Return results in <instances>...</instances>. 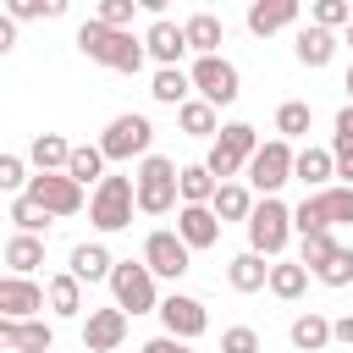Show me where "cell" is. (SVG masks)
<instances>
[{"mask_svg": "<svg viewBox=\"0 0 353 353\" xmlns=\"http://www.w3.org/2000/svg\"><path fill=\"white\" fill-rule=\"evenodd\" d=\"M77 50H83L88 61L110 66V72H127V77H138V72H143V61H149L143 39H132V33H116V28L94 22V17L77 28Z\"/></svg>", "mask_w": 353, "mask_h": 353, "instance_id": "1", "label": "cell"}, {"mask_svg": "<svg viewBox=\"0 0 353 353\" xmlns=\"http://www.w3.org/2000/svg\"><path fill=\"white\" fill-rule=\"evenodd\" d=\"M138 210L143 215H171V210H182L176 199H182V165L176 160H165V154H149V160H138Z\"/></svg>", "mask_w": 353, "mask_h": 353, "instance_id": "2", "label": "cell"}, {"mask_svg": "<svg viewBox=\"0 0 353 353\" xmlns=\"http://www.w3.org/2000/svg\"><path fill=\"white\" fill-rule=\"evenodd\" d=\"M331 226H353V188L347 182H331L325 193H309L292 210V232L298 237H314V232H331Z\"/></svg>", "mask_w": 353, "mask_h": 353, "instance_id": "3", "label": "cell"}, {"mask_svg": "<svg viewBox=\"0 0 353 353\" xmlns=\"http://www.w3.org/2000/svg\"><path fill=\"white\" fill-rule=\"evenodd\" d=\"M259 154V132L248 127V121H226L221 127V138L210 143V154H204V165H210V176L215 182H237V171H248V160Z\"/></svg>", "mask_w": 353, "mask_h": 353, "instance_id": "4", "label": "cell"}, {"mask_svg": "<svg viewBox=\"0 0 353 353\" xmlns=\"http://www.w3.org/2000/svg\"><path fill=\"white\" fill-rule=\"evenodd\" d=\"M132 210H138V182L132 176H105L88 193V221L99 232H127L132 226Z\"/></svg>", "mask_w": 353, "mask_h": 353, "instance_id": "5", "label": "cell"}, {"mask_svg": "<svg viewBox=\"0 0 353 353\" xmlns=\"http://www.w3.org/2000/svg\"><path fill=\"white\" fill-rule=\"evenodd\" d=\"M110 298L127 314H160V292H154V270L143 259H116L110 270Z\"/></svg>", "mask_w": 353, "mask_h": 353, "instance_id": "6", "label": "cell"}, {"mask_svg": "<svg viewBox=\"0 0 353 353\" xmlns=\"http://www.w3.org/2000/svg\"><path fill=\"white\" fill-rule=\"evenodd\" d=\"M292 165H298V149H292L287 138H265L243 176H248V188H254L259 199H276V188L292 182Z\"/></svg>", "mask_w": 353, "mask_h": 353, "instance_id": "7", "label": "cell"}, {"mask_svg": "<svg viewBox=\"0 0 353 353\" xmlns=\"http://www.w3.org/2000/svg\"><path fill=\"white\" fill-rule=\"evenodd\" d=\"M287 237H292V204H281V199H259L254 215H248V248L265 254V259H281Z\"/></svg>", "mask_w": 353, "mask_h": 353, "instance_id": "8", "label": "cell"}, {"mask_svg": "<svg viewBox=\"0 0 353 353\" xmlns=\"http://www.w3.org/2000/svg\"><path fill=\"white\" fill-rule=\"evenodd\" d=\"M99 149H105V160H149L154 154V127H149V116H116L105 132H99Z\"/></svg>", "mask_w": 353, "mask_h": 353, "instance_id": "9", "label": "cell"}, {"mask_svg": "<svg viewBox=\"0 0 353 353\" xmlns=\"http://www.w3.org/2000/svg\"><path fill=\"white\" fill-rule=\"evenodd\" d=\"M28 199L50 215V221H66V215H77L88 199H83V182H72L66 171H50V176H33L28 182Z\"/></svg>", "mask_w": 353, "mask_h": 353, "instance_id": "10", "label": "cell"}, {"mask_svg": "<svg viewBox=\"0 0 353 353\" xmlns=\"http://www.w3.org/2000/svg\"><path fill=\"white\" fill-rule=\"evenodd\" d=\"M143 265L154 270V281H182L188 270H193V248L176 237V232H149L143 237Z\"/></svg>", "mask_w": 353, "mask_h": 353, "instance_id": "11", "label": "cell"}, {"mask_svg": "<svg viewBox=\"0 0 353 353\" xmlns=\"http://www.w3.org/2000/svg\"><path fill=\"white\" fill-rule=\"evenodd\" d=\"M193 88H199V99H210L221 110V105H232L243 94V77H237V66L226 55H199L193 61Z\"/></svg>", "mask_w": 353, "mask_h": 353, "instance_id": "12", "label": "cell"}, {"mask_svg": "<svg viewBox=\"0 0 353 353\" xmlns=\"http://www.w3.org/2000/svg\"><path fill=\"white\" fill-rule=\"evenodd\" d=\"M160 325L176 342H199L210 331V309L199 298H188V292H171V298H160Z\"/></svg>", "mask_w": 353, "mask_h": 353, "instance_id": "13", "label": "cell"}, {"mask_svg": "<svg viewBox=\"0 0 353 353\" xmlns=\"http://www.w3.org/2000/svg\"><path fill=\"white\" fill-rule=\"evenodd\" d=\"M50 303V287L33 276H0V320H39Z\"/></svg>", "mask_w": 353, "mask_h": 353, "instance_id": "14", "label": "cell"}, {"mask_svg": "<svg viewBox=\"0 0 353 353\" xmlns=\"http://www.w3.org/2000/svg\"><path fill=\"white\" fill-rule=\"evenodd\" d=\"M127 342V309H88V320H83V347L88 353H116Z\"/></svg>", "mask_w": 353, "mask_h": 353, "instance_id": "15", "label": "cell"}, {"mask_svg": "<svg viewBox=\"0 0 353 353\" xmlns=\"http://www.w3.org/2000/svg\"><path fill=\"white\" fill-rule=\"evenodd\" d=\"M0 347L6 353H50L55 347V325L39 320H0Z\"/></svg>", "mask_w": 353, "mask_h": 353, "instance_id": "16", "label": "cell"}, {"mask_svg": "<svg viewBox=\"0 0 353 353\" xmlns=\"http://www.w3.org/2000/svg\"><path fill=\"white\" fill-rule=\"evenodd\" d=\"M176 237L199 254V248H215L221 243V221H215V210L210 204H182L176 210Z\"/></svg>", "mask_w": 353, "mask_h": 353, "instance_id": "17", "label": "cell"}, {"mask_svg": "<svg viewBox=\"0 0 353 353\" xmlns=\"http://www.w3.org/2000/svg\"><path fill=\"white\" fill-rule=\"evenodd\" d=\"M336 33H325V28H314V22H303L298 33H292V55H298V66H309V72H320V66H331V55H336Z\"/></svg>", "mask_w": 353, "mask_h": 353, "instance_id": "18", "label": "cell"}, {"mask_svg": "<svg viewBox=\"0 0 353 353\" xmlns=\"http://www.w3.org/2000/svg\"><path fill=\"white\" fill-rule=\"evenodd\" d=\"M143 50H149L160 66H176V61L188 55V33H182V22L154 17V22H149V33H143Z\"/></svg>", "mask_w": 353, "mask_h": 353, "instance_id": "19", "label": "cell"}, {"mask_svg": "<svg viewBox=\"0 0 353 353\" xmlns=\"http://www.w3.org/2000/svg\"><path fill=\"white\" fill-rule=\"evenodd\" d=\"M243 22H248V33L270 39V33H281V28H292V22H298V0H254Z\"/></svg>", "mask_w": 353, "mask_h": 353, "instance_id": "20", "label": "cell"}, {"mask_svg": "<svg viewBox=\"0 0 353 353\" xmlns=\"http://www.w3.org/2000/svg\"><path fill=\"white\" fill-rule=\"evenodd\" d=\"M331 176H336V154L331 149H298V165H292V182H303L309 193H325L331 188Z\"/></svg>", "mask_w": 353, "mask_h": 353, "instance_id": "21", "label": "cell"}, {"mask_svg": "<svg viewBox=\"0 0 353 353\" xmlns=\"http://www.w3.org/2000/svg\"><path fill=\"white\" fill-rule=\"evenodd\" d=\"M182 33H188V50L193 55H221V44H226V22L215 11H193L182 22Z\"/></svg>", "mask_w": 353, "mask_h": 353, "instance_id": "22", "label": "cell"}, {"mask_svg": "<svg viewBox=\"0 0 353 353\" xmlns=\"http://www.w3.org/2000/svg\"><path fill=\"white\" fill-rule=\"evenodd\" d=\"M72 149H77V143H66L61 132H39V138L28 143V160H33L39 176H50V171H66V165H72Z\"/></svg>", "mask_w": 353, "mask_h": 353, "instance_id": "23", "label": "cell"}, {"mask_svg": "<svg viewBox=\"0 0 353 353\" xmlns=\"http://www.w3.org/2000/svg\"><path fill=\"white\" fill-rule=\"evenodd\" d=\"M66 270H72L77 281H110L116 259H110V248H105V243H77V248H72V259H66Z\"/></svg>", "mask_w": 353, "mask_h": 353, "instance_id": "24", "label": "cell"}, {"mask_svg": "<svg viewBox=\"0 0 353 353\" xmlns=\"http://www.w3.org/2000/svg\"><path fill=\"white\" fill-rule=\"evenodd\" d=\"M149 99H154V105H176V110H182V105L193 99V72H182V66H160V72H154V83H149Z\"/></svg>", "mask_w": 353, "mask_h": 353, "instance_id": "25", "label": "cell"}, {"mask_svg": "<svg viewBox=\"0 0 353 353\" xmlns=\"http://www.w3.org/2000/svg\"><path fill=\"white\" fill-rule=\"evenodd\" d=\"M226 281H232L237 292H259V287H270V265H265V254H254V248L232 254V265H226Z\"/></svg>", "mask_w": 353, "mask_h": 353, "instance_id": "26", "label": "cell"}, {"mask_svg": "<svg viewBox=\"0 0 353 353\" xmlns=\"http://www.w3.org/2000/svg\"><path fill=\"white\" fill-rule=\"evenodd\" d=\"M254 204H259V199H254V188H243V182H221V193H215V204H210V210H215V221H221V226H226V221H243V226H248Z\"/></svg>", "mask_w": 353, "mask_h": 353, "instance_id": "27", "label": "cell"}, {"mask_svg": "<svg viewBox=\"0 0 353 353\" xmlns=\"http://www.w3.org/2000/svg\"><path fill=\"white\" fill-rule=\"evenodd\" d=\"M287 336H292L298 353H320V347H331V320H325L320 309H309V314H298V320L287 325Z\"/></svg>", "mask_w": 353, "mask_h": 353, "instance_id": "28", "label": "cell"}, {"mask_svg": "<svg viewBox=\"0 0 353 353\" xmlns=\"http://www.w3.org/2000/svg\"><path fill=\"white\" fill-rule=\"evenodd\" d=\"M176 121H182L188 138H210V143L221 138V110H215L210 99H188V105L176 110Z\"/></svg>", "mask_w": 353, "mask_h": 353, "instance_id": "29", "label": "cell"}, {"mask_svg": "<svg viewBox=\"0 0 353 353\" xmlns=\"http://www.w3.org/2000/svg\"><path fill=\"white\" fill-rule=\"evenodd\" d=\"M6 265H11V276H33L44 265V237H28V232L6 237Z\"/></svg>", "mask_w": 353, "mask_h": 353, "instance_id": "30", "label": "cell"}, {"mask_svg": "<svg viewBox=\"0 0 353 353\" xmlns=\"http://www.w3.org/2000/svg\"><path fill=\"white\" fill-rule=\"evenodd\" d=\"M270 292H276L281 303H298V298L309 292V270H303L298 259H276V265H270Z\"/></svg>", "mask_w": 353, "mask_h": 353, "instance_id": "31", "label": "cell"}, {"mask_svg": "<svg viewBox=\"0 0 353 353\" xmlns=\"http://www.w3.org/2000/svg\"><path fill=\"white\" fill-rule=\"evenodd\" d=\"M44 287H50V314H61V320H72V314H83V281H77L72 270H61V276H50Z\"/></svg>", "mask_w": 353, "mask_h": 353, "instance_id": "32", "label": "cell"}, {"mask_svg": "<svg viewBox=\"0 0 353 353\" xmlns=\"http://www.w3.org/2000/svg\"><path fill=\"white\" fill-rule=\"evenodd\" d=\"M66 176H72V182H83V188H99V182H105V149H99V143H77V149H72Z\"/></svg>", "mask_w": 353, "mask_h": 353, "instance_id": "33", "label": "cell"}, {"mask_svg": "<svg viewBox=\"0 0 353 353\" xmlns=\"http://www.w3.org/2000/svg\"><path fill=\"white\" fill-rule=\"evenodd\" d=\"M215 193H221V182L210 176L204 160L199 165H182V204H215Z\"/></svg>", "mask_w": 353, "mask_h": 353, "instance_id": "34", "label": "cell"}, {"mask_svg": "<svg viewBox=\"0 0 353 353\" xmlns=\"http://www.w3.org/2000/svg\"><path fill=\"white\" fill-rule=\"evenodd\" d=\"M309 121H314V110H309L303 99H281V105H276V138H287V143H292V138H303V132H309Z\"/></svg>", "mask_w": 353, "mask_h": 353, "instance_id": "35", "label": "cell"}, {"mask_svg": "<svg viewBox=\"0 0 353 353\" xmlns=\"http://www.w3.org/2000/svg\"><path fill=\"white\" fill-rule=\"evenodd\" d=\"M336 248H342V243H336L331 232H314V237H303V243H298V265L314 276V270H325V265L336 259Z\"/></svg>", "mask_w": 353, "mask_h": 353, "instance_id": "36", "label": "cell"}, {"mask_svg": "<svg viewBox=\"0 0 353 353\" xmlns=\"http://www.w3.org/2000/svg\"><path fill=\"white\" fill-rule=\"evenodd\" d=\"M309 22H314V28H325V33L353 28V6H347V0H314V6H309Z\"/></svg>", "mask_w": 353, "mask_h": 353, "instance_id": "37", "label": "cell"}, {"mask_svg": "<svg viewBox=\"0 0 353 353\" xmlns=\"http://www.w3.org/2000/svg\"><path fill=\"white\" fill-rule=\"evenodd\" d=\"M143 0H99V11H94V22H105V28H116V33H127L132 28V11H138Z\"/></svg>", "mask_w": 353, "mask_h": 353, "instance_id": "38", "label": "cell"}, {"mask_svg": "<svg viewBox=\"0 0 353 353\" xmlns=\"http://www.w3.org/2000/svg\"><path fill=\"white\" fill-rule=\"evenodd\" d=\"M11 221H17V232H28V237H39V232L50 226V215H44L28 193H22V199H11Z\"/></svg>", "mask_w": 353, "mask_h": 353, "instance_id": "39", "label": "cell"}, {"mask_svg": "<svg viewBox=\"0 0 353 353\" xmlns=\"http://www.w3.org/2000/svg\"><path fill=\"white\" fill-rule=\"evenodd\" d=\"M28 182H33V176H28V160H22V154H0V188L22 199V193H28Z\"/></svg>", "mask_w": 353, "mask_h": 353, "instance_id": "40", "label": "cell"}, {"mask_svg": "<svg viewBox=\"0 0 353 353\" xmlns=\"http://www.w3.org/2000/svg\"><path fill=\"white\" fill-rule=\"evenodd\" d=\"M28 17H66V0H11V22Z\"/></svg>", "mask_w": 353, "mask_h": 353, "instance_id": "41", "label": "cell"}, {"mask_svg": "<svg viewBox=\"0 0 353 353\" xmlns=\"http://www.w3.org/2000/svg\"><path fill=\"white\" fill-rule=\"evenodd\" d=\"M325 287H353V248H336V259L325 265V270H314Z\"/></svg>", "mask_w": 353, "mask_h": 353, "instance_id": "42", "label": "cell"}, {"mask_svg": "<svg viewBox=\"0 0 353 353\" xmlns=\"http://www.w3.org/2000/svg\"><path fill=\"white\" fill-rule=\"evenodd\" d=\"M221 353H259V331L254 325H226L221 331Z\"/></svg>", "mask_w": 353, "mask_h": 353, "instance_id": "43", "label": "cell"}, {"mask_svg": "<svg viewBox=\"0 0 353 353\" xmlns=\"http://www.w3.org/2000/svg\"><path fill=\"white\" fill-rule=\"evenodd\" d=\"M331 154H336V176L353 188V138H342V132H331Z\"/></svg>", "mask_w": 353, "mask_h": 353, "instance_id": "44", "label": "cell"}, {"mask_svg": "<svg viewBox=\"0 0 353 353\" xmlns=\"http://www.w3.org/2000/svg\"><path fill=\"white\" fill-rule=\"evenodd\" d=\"M138 353H193V342H176V336H149Z\"/></svg>", "mask_w": 353, "mask_h": 353, "instance_id": "45", "label": "cell"}, {"mask_svg": "<svg viewBox=\"0 0 353 353\" xmlns=\"http://www.w3.org/2000/svg\"><path fill=\"white\" fill-rule=\"evenodd\" d=\"M331 342H342V347H353V314H342V320H331Z\"/></svg>", "mask_w": 353, "mask_h": 353, "instance_id": "46", "label": "cell"}, {"mask_svg": "<svg viewBox=\"0 0 353 353\" xmlns=\"http://www.w3.org/2000/svg\"><path fill=\"white\" fill-rule=\"evenodd\" d=\"M6 50H17V22H11V17H0V55H6Z\"/></svg>", "mask_w": 353, "mask_h": 353, "instance_id": "47", "label": "cell"}, {"mask_svg": "<svg viewBox=\"0 0 353 353\" xmlns=\"http://www.w3.org/2000/svg\"><path fill=\"white\" fill-rule=\"evenodd\" d=\"M336 132H342V138H353V105H342V110H336Z\"/></svg>", "mask_w": 353, "mask_h": 353, "instance_id": "48", "label": "cell"}, {"mask_svg": "<svg viewBox=\"0 0 353 353\" xmlns=\"http://www.w3.org/2000/svg\"><path fill=\"white\" fill-rule=\"evenodd\" d=\"M342 88H347V105H353V66H347V77H342Z\"/></svg>", "mask_w": 353, "mask_h": 353, "instance_id": "49", "label": "cell"}, {"mask_svg": "<svg viewBox=\"0 0 353 353\" xmlns=\"http://www.w3.org/2000/svg\"><path fill=\"white\" fill-rule=\"evenodd\" d=\"M342 44H347V50H353V28H347V39H342Z\"/></svg>", "mask_w": 353, "mask_h": 353, "instance_id": "50", "label": "cell"}]
</instances>
